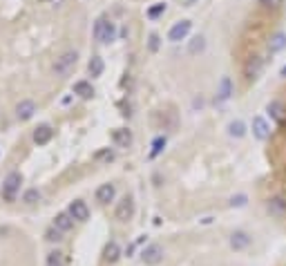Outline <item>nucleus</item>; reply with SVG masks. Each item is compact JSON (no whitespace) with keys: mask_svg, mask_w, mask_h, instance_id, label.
<instances>
[{"mask_svg":"<svg viewBox=\"0 0 286 266\" xmlns=\"http://www.w3.org/2000/svg\"><path fill=\"white\" fill-rule=\"evenodd\" d=\"M119 257H121V248H119L117 242H110L105 246V260L107 262H117Z\"/></svg>","mask_w":286,"mask_h":266,"instance_id":"aec40b11","label":"nucleus"},{"mask_svg":"<svg viewBox=\"0 0 286 266\" xmlns=\"http://www.w3.org/2000/svg\"><path fill=\"white\" fill-rule=\"evenodd\" d=\"M163 145H165V136H157L155 139V143H152V152H150V157H157L161 150H163Z\"/></svg>","mask_w":286,"mask_h":266,"instance_id":"a878e982","label":"nucleus"},{"mask_svg":"<svg viewBox=\"0 0 286 266\" xmlns=\"http://www.w3.org/2000/svg\"><path fill=\"white\" fill-rule=\"evenodd\" d=\"M262 58L259 56H251L246 61V65H244V74H246L248 78H257L259 76V72H262Z\"/></svg>","mask_w":286,"mask_h":266,"instance_id":"9b49d317","label":"nucleus"},{"mask_svg":"<svg viewBox=\"0 0 286 266\" xmlns=\"http://www.w3.org/2000/svg\"><path fill=\"white\" fill-rule=\"evenodd\" d=\"M45 239H47V242H61V231L59 228H49L47 233H45Z\"/></svg>","mask_w":286,"mask_h":266,"instance_id":"bb28decb","label":"nucleus"},{"mask_svg":"<svg viewBox=\"0 0 286 266\" xmlns=\"http://www.w3.org/2000/svg\"><path fill=\"white\" fill-rule=\"evenodd\" d=\"M20 174L18 172H11V174H7V179H5V184H2V195H5V199H14L16 197V193H18V188H20Z\"/></svg>","mask_w":286,"mask_h":266,"instance_id":"423d86ee","label":"nucleus"},{"mask_svg":"<svg viewBox=\"0 0 286 266\" xmlns=\"http://www.w3.org/2000/svg\"><path fill=\"white\" fill-rule=\"evenodd\" d=\"M52 134H54V130L49 126H40V128H36V132H34V141L38 145H45L49 139H52Z\"/></svg>","mask_w":286,"mask_h":266,"instance_id":"dca6fc26","label":"nucleus"},{"mask_svg":"<svg viewBox=\"0 0 286 266\" xmlns=\"http://www.w3.org/2000/svg\"><path fill=\"white\" fill-rule=\"evenodd\" d=\"M282 76H286V67H282Z\"/></svg>","mask_w":286,"mask_h":266,"instance_id":"473e14b6","label":"nucleus"},{"mask_svg":"<svg viewBox=\"0 0 286 266\" xmlns=\"http://www.w3.org/2000/svg\"><path fill=\"white\" fill-rule=\"evenodd\" d=\"M204 47H206L204 36H194V38L190 40V45H188V52H190V54H197V52H201Z\"/></svg>","mask_w":286,"mask_h":266,"instance_id":"5701e85b","label":"nucleus"},{"mask_svg":"<svg viewBox=\"0 0 286 266\" xmlns=\"http://www.w3.org/2000/svg\"><path fill=\"white\" fill-rule=\"evenodd\" d=\"M251 246V235L246 231H235L230 235V248L233 251H246Z\"/></svg>","mask_w":286,"mask_h":266,"instance_id":"0eeeda50","label":"nucleus"},{"mask_svg":"<svg viewBox=\"0 0 286 266\" xmlns=\"http://www.w3.org/2000/svg\"><path fill=\"white\" fill-rule=\"evenodd\" d=\"M117 36V25L107 18H98L94 25V38L101 40V43H112Z\"/></svg>","mask_w":286,"mask_h":266,"instance_id":"f257e3e1","label":"nucleus"},{"mask_svg":"<svg viewBox=\"0 0 286 266\" xmlns=\"http://www.w3.org/2000/svg\"><path fill=\"white\" fill-rule=\"evenodd\" d=\"M74 226V222H72V215H65V213H61V215H56V219H54V228H59L61 233H65V231H69V228Z\"/></svg>","mask_w":286,"mask_h":266,"instance_id":"f3484780","label":"nucleus"},{"mask_svg":"<svg viewBox=\"0 0 286 266\" xmlns=\"http://www.w3.org/2000/svg\"><path fill=\"white\" fill-rule=\"evenodd\" d=\"M284 47H286V34H282V32H280V34H275L271 38V43H268V52L277 54V52H282Z\"/></svg>","mask_w":286,"mask_h":266,"instance_id":"a211bd4d","label":"nucleus"},{"mask_svg":"<svg viewBox=\"0 0 286 266\" xmlns=\"http://www.w3.org/2000/svg\"><path fill=\"white\" fill-rule=\"evenodd\" d=\"M47 266H63V253L52 251L47 255Z\"/></svg>","mask_w":286,"mask_h":266,"instance_id":"b1692460","label":"nucleus"},{"mask_svg":"<svg viewBox=\"0 0 286 266\" xmlns=\"http://www.w3.org/2000/svg\"><path fill=\"white\" fill-rule=\"evenodd\" d=\"M262 2H271V0H262Z\"/></svg>","mask_w":286,"mask_h":266,"instance_id":"72a5a7b5","label":"nucleus"},{"mask_svg":"<svg viewBox=\"0 0 286 266\" xmlns=\"http://www.w3.org/2000/svg\"><path fill=\"white\" fill-rule=\"evenodd\" d=\"M268 213L275 215V217H282V215L286 213V201L282 197H273L271 201H268Z\"/></svg>","mask_w":286,"mask_h":266,"instance_id":"2eb2a0df","label":"nucleus"},{"mask_svg":"<svg viewBox=\"0 0 286 266\" xmlns=\"http://www.w3.org/2000/svg\"><path fill=\"white\" fill-rule=\"evenodd\" d=\"M190 27H192L190 20H179V23H175L172 27H170V32H168V40H172V43L184 40L186 36L190 34Z\"/></svg>","mask_w":286,"mask_h":266,"instance_id":"39448f33","label":"nucleus"},{"mask_svg":"<svg viewBox=\"0 0 286 266\" xmlns=\"http://www.w3.org/2000/svg\"><path fill=\"white\" fill-rule=\"evenodd\" d=\"M76 61H78V54L76 52H65L56 58V63H54V72L56 76H67L74 67H76Z\"/></svg>","mask_w":286,"mask_h":266,"instance_id":"f03ea898","label":"nucleus"},{"mask_svg":"<svg viewBox=\"0 0 286 266\" xmlns=\"http://www.w3.org/2000/svg\"><path fill=\"white\" fill-rule=\"evenodd\" d=\"M38 197H40V193H38V190H27L23 199H25V201H27V203H34Z\"/></svg>","mask_w":286,"mask_h":266,"instance_id":"c85d7f7f","label":"nucleus"},{"mask_svg":"<svg viewBox=\"0 0 286 266\" xmlns=\"http://www.w3.org/2000/svg\"><path fill=\"white\" fill-rule=\"evenodd\" d=\"M228 134L235 136V139H242V136L246 134V126H244V121H230L228 123Z\"/></svg>","mask_w":286,"mask_h":266,"instance_id":"6ab92c4d","label":"nucleus"},{"mask_svg":"<svg viewBox=\"0 0 286 266\" xmlns=\"http://www.w3.org/2000/svg\"><path fill=\"white\" fill-rule=\"evenodd\" d=\"M114 195H117V188H114V184H103L101 188L96 190V201L98 203H110L112 199H114Z\"/></svg>","mask_w":286,"mask_h":266,"instance_id":"ddd939ff","label":"nucleus"},{"mask_svg":"<svg viewBox=\"0 0 286 266\" xmlns=\"http://www.w3.org/2000/svg\"><path fill=\"white\" fill-rule=\"evenodd\" d=\"M141 260H143V264H148V266H157L161 260H163V248H161L159 244H150V246L143 248Z\"/></svg>","mask_w":286,"mask_h":266,"instance_id":"7ed1b4c3","label":"nucleus"},{"mask_svg":"<svg viewBox=\"0 0 286 266\" xmlns=\"http://www.w3.org/2000/svg\"><path fill=\"white\" fill-rule=\"evenodd\" d=\"M112 139H114V143H117L119 148H130V143H132V132L126 130V128H119V130L112 132Z\"/></svg>","mask_w":286,"mask_h":266,"instance_id":"f8f14e48","label":"nucleus"},{"mask_svg":"<svg viewBox=\"0 0 286 266\" xmlns=\"http://www.w3.org/2000/svg\"><path fill=\"white\" fill-rule=\"evenodd\" d=\"M96 157H98V159H110V161H112V159H114V155H112V152H110V150H105V152H98V155H96Z\"/></svg>","mask_w":286,"mask_h":266,"instance_id":"2f4dec72","label":"nucleus"},{"mask_svg":"<svg viewBox=\"0 0 286 266\" xmlns=\"http://www.w3.org/2000/svg\"><path fill=\"white\" fill-rule=\"evenodd\" d=\"M244 203H246V197H244V195H239V197L230 199V206H244Z\"/></svg>","mask_w":286,"mask_h":266,"instance_id":"7c9ffc66","label":"nucleus"},{"mask_svg":"<svg viewBox=\"0 0 286 266\" xmlns=\"http://www.w3.org/2000/svg\"><path fill=\"white\" fill-rule=\"evenodd\" d=\"M253 134L259 141H266L268 134H271V128H268L266 119L264 116H253Z\"/></svg>","mask_w":286,"mask_h":266,"instance_id":"6e6552de","label":"nucleus"},{"mask_svg":"<svg viewBox=\"0 0 286 266\" xmlns=\"http://www.w3.org/2000/svg\"><path fill=\"white\" fill-rule=\"evenodd\" d=\"M117 219L119 222H130L132 219V215H134V199L130 197V195H126V197L119 201V206H117Z\"/></svg>","mask_w":286,"mask_h":266,"instance_id":"20e7f679","label":"nucleus"},{"mask_svg":"<svg viewBox=\"0 0 286 266\" xmlns=\"http://www.w3.org/2000/svg\"><path fill=\"white\" fill-rule=\"evenodd\" d=\"M163 11H165V2H157V5H152L148 9V18H159Z\"/></svg>","mask_w":286,"mask_h":266,"instance_id":"393cba45","label":"nucleus"},{"mask_svg":"<svg viewBox=\"0 0 286 266\" xmlns=\"http://www.w3.org/2000/svg\"><path fill=\"white\" fill-rule=\"evenodd\" d=\"M36 112V103L30 101V99H25V101H20L18 105H16V116H18L20 121H27V119H32Z\"/></svg>","mask_w":286,"mask_h":266,"instance_id":"1a4fd4ad","label":"nucleus"},{"mask_svg":"<svg viewBox=\"0 0 286 266\" xmlns=\"http://www.w3.org/2000/svg\"><path fill=\"white\" fill-rule=\"evenodd\" d=\"M268 112L273 114V119H275V121H280V119H282V107H280V103H271V105H268Z\"/></svg>","mask_w":286,"mask_h":266,"instance_id":"cd10ccee","label":"nucleus"},{"mask_svg":"<svg viewBox=\"0 0 286 266\" xmlns=\"http://www.w3.org/2000/svg\"><path fill=\"white\" fill-rule=\"evenodd\" d=\"M103 67H105V65H103V58L101 56H92V61H90V65H88L90 74H92V76H101Z\"/></svg>","mask_w":286,"mask_h":266,"instance_id":"412c9836","label":"nucleus"},{"mask_svg":"<svg viewBox=\"0 0 286 266\" xmlns=\"http://www.w3.org/2000/svg\"><path fill=\"white\" fill-rule=\"evenodd\" d=\"M157 49H159V36L152 34L150 36V52H157Z\"/></svg>","mask_w":286,"mask_h":266,"instance_id":"c756f323","label":"nucleus"},{"mask_svg":"<svg viewBox=\"0 0 286 266\" xmlns=\"http://www.w3.org/2000/svg\"><path fill=\"white\" fill-rule=\"evenodd\" d=\"M74 94H78L81 99H92V97H94V87H92V83H88V81H78V83H74Z\"/></svg>","mask_w":286,"mask_h":266,"instance_id":"4468645a","label":"nucleus"},{"mask_svg":"<svg viewBox=\"0 0 286 266\" xmlns=\"http://www.w3.org/2000/svg\"><path fill=\"white\" fill-rule=\"evenodd\" d=\"M230 90H233V87H230V78L223 76L222 83H219V101H226V99L230 97Z\"/></svg>","mask_w":286,"mask_h":266,"instance_id":"4be33fe9","label":"nucleus"},{"mask_svg":"<svg viewBox=\"0 0 286 266\" xmlns=\"http://www.w3.org/2000/svg\"><path fill=\"white\" fill-rule=\"evenodd\" d=\"M69 215H72V219H78V222H85V219L90 217V208H88V203H85V201H81V199L72 201V206H69Z\"/></svg>","mask_w":286,"mask_h":266,"instance_id":"9d476101","label":"nucleus"}]
</instances>
